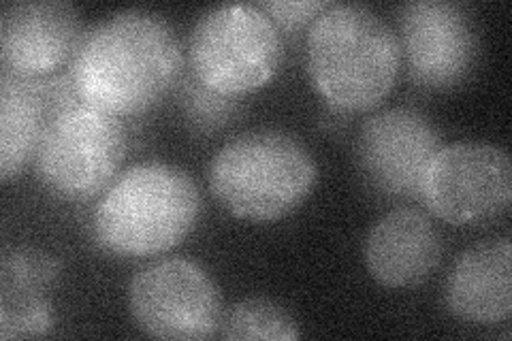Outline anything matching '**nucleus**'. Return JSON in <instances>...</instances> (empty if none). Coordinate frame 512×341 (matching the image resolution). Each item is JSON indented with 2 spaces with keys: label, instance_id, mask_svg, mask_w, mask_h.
Here are the masks:
<instances>
[{
  "label": "nucleus",
  "instance_id": "2",
  "mask_svg": "<svg viewBox=\"0 0 512 341\" xmlns=\"http://www.w3.org/2000/svg\"><path fill=\"white\" fill-rule=\"evenodd\" d=\"M308 73L325 101L359 111L378 105L395 84L402 50L393 28L357 3H329L308 32Z\"/></svg>",
  "mask_w": 512,
  "mask_h": 341
},
{
  "label": "nucleus",
  "instance_id": "19",
  "mask_svg": "<svg viewBox=\"0 0 512 341\" xmlns=\"http://www.w3.org/2000/svg\"><path fill=\"white\" fill-rule=\"evenodd\" d=\"M327 5L329 3H323V0H265V3H259L271 22L286 30H297L312 24L316 15Z\"/></svg>",
  "mask_w": 512,
  "mask_h": 341
},
{
  "label": "nucleus",
  "instance_id": "1",
  "mask_svg": "<svg viewBox=\"0 0 512 341\" xmlns=\"http://www.w3.org/2000/svg\"><path fill=\"white\" fill-rule=\"evenodd\" d=\"M69 73L79 101L114 116H133L178 86L182 45L160 15L128 9L84 32Z\"/></svg>",
  "mask_w": 512,
  "mask_h": 341
},
{
  "label": "nucleus",
  "instance_id": "6",
  "mask_svg": "<svg viewBox=\"0 0 512 341\" xmlns=\"http://www.w3.org/2000/svg\"><path fill=\"white\" fill-rule=\"evenodd\" d=\"M126 152L118 116L77 103L47 122L35 152L41 182L69 201H86L109 188Z\"/></svg>",
  "mask_w": 512,
  "mask_h": 341
},
{
  "label": "nucleus",
  "instance_id": "11",
  "mask_svg": "<svg viewBox=\"0 0 512 341\" xmlns=\"http://www.w3.org/2000/svg\"><path fill=\"white\" fill-rule=\"evenodd\" d=\"M82 20L64 0H18L0 13L3 69L24 77H50L73 60L82 41Z\"/></svg>",
  "mask_w": 512,
  "mask_h": 341
},
{
  "label": "nucleus",
  "instance_id": "9",
  "mask_svg": "<svg viewBox=\"0 0 512 341\" xmlns=\"http://www.w3.org/2000/svg\"><path fill=\"white\" fill-rule=\"evenodd\" d=\"M399 50L416 84L448 90L476 69L478 28L466 5L451 0H416L399 9Z\"/></svg>",
  "mask_w": 512,
  "mask_h": 341
},
{
  "label": "nucleus",
  "instance_id": "5",
  "mask_svg": "<svg viewBox=\"0 0 512 341\" xmlns=\"http://www.w3.org/2000/svg\"><path fill=\"white\" fill-rule=\"evenodd\" d=\"M190 71L224 96H242L265 86L282 60L280 28L252 3L207 9L192 26Z\"/></svg>",
  "mask_w": 512,
  "mask_h": 341
},
{
  "label": "nucleus",
  "instance_id": "16",
  "mask_svg": "<svg viewBox=\"0 0 512 341\" xmlns=\"http://www.w3.org/2000/svg\"><path fill=\"white\" fill-rule=\"evenodd\" d=\"M60 278L56 256L32 250H7L0 258V299H39L47 297Z\"/></svg>",
  "mask_w": 512,
  "mask_h": 341
},
{
  "label": "nucleus",
  "instance_id": "7",
  "mask_svg": "<svg viewBox=\"0 0 512 341\" xmlns=\"http://www.w3.org/2000/svg\"><path fill=\"white\" fill-rule=\"evenodd\" d=\"M419 199L444 222L487 224L512 203L510 158L483 141L442 145L423 175Z\"/></svg>",
  "mask_w": 512,
  "mask_h": 341
},
{
  "label": "nucleus",
  "instance_id": "8",
  "mask_svg": "<svg viewBox=\"0 0 512 341\" xmlns=\"http://www.w3.org/2000/svg\"><path fill=\"white\" fill-rule=\"evenodd\" d=\"M137 327L158 339H207L220 331V292L201 265L186 258L143 267L128 286Z\"/></svg>",
  "mask_w": 512,
  "mask_h": 341
},
{
  "label": "nucleus",
  "instance_id": "3",
  "mask_svg": "<svg viewBox=\"0 0 512 341\" xmlns=\"http://www.w3.org/2000/svg\"><path fill=\"white\" fill-rule=\"evenodd\" d=\"M199 190L192 177L167 162H141L109 184L94 207L99 246L116 256L167 252L195 229Z\"/></svg>",
  "mask_w": 512,
  "mask_h": 341
},
{
  "label": "nucleus",
  "instance_id": "4",
  "mask_svg": "<svg viewBox=\"0 0 512 341\" xmlns=\"http://www.w3.org/2000/svg\"><path fill=\"white\" fill-rule=\"evenodd\" d=\"M316 175V162L297 137L261 128L222 145L210 165V188L235 218L269 222L306 201Z\"/></svg>",
  "mask_w": 512,
  "mask_h": 341
},
{
  "label": "nucleus",
  "instance_id": "10",
  "mask_svg": "<svg viewBox=\"0 0 512 341\" xmlns=\"http://www.w3.org/2000/svg\"><path fill=\"white\" fill-rule=\"evenodd\" d=\"M444 141L427 116L412 107L382 109L357 137L365 184L387 199H419L423 175Z\"/></svg>",
  "mask_w": 512,
  "mask_h": 341
},
{
  "label": "nucleus",
  "instance_id": "12",
  "mask_svg": "<svg viewBox=\"0 0 512 341\" xmlns=\"http://www.w3.org/2000/svg\"><path fill=\"white\" fill-rule=\"evenodd\" d=\"M442 243L436 226L414 207L382 216L365 239V263L372 278L389 288L421 284L436 269Z\"/></svg>",
  "mask_w": 512,
  "mask_h": 341
},
{
  "label": "nucleus",
  "instance_id": "15",
  "mask_svg": "<svg viewBox=\"0 0 512 341\" xmlns=\"http://www.w3.org/2000/svg\"><path fill=\"white\" fill-rule=\"evenodd\" d=\"M220 337L256 341H293L301 337L293 314L271 299L252 297L235 303L222 314Z\"/></svg>",
  "mask_w": 512,
  "mask_h": 341
},
{
  "label": "nucleus",
  "instance_id": "17",
  "mask_svg": "<svg viewBox=\"0 0 512 341\" xmlns=\"http://www.w3.org/2000/svg\"><path fill=\"white\" fill-rule=\"evenodd\" d=\"M178 99L184 116L192 128L201 133L216 131L233 120L239 111L237 96H224L197 79L195 73H182L178 81Z\"/></svg>",
  "mask_w": 512,
  "mask_h": 341
},
{
  "label": "nucleus",
  "instance_id": "13",
  "mask_svg": "<svg viewBox=\"0 0 512 341\" xmlns=\"http://www.w3.org/2000/svg\"><path fill=\"white\" fill-rule=\"evenodd\" d=\"M510 239L476 243L463 252L446 282V307L459 320L476 324L502 322L512 312Z\"/></svg>",
  "mask_w": 512,
  "mask_h": 341
},
{
  "label": "nucleus",
  "instance_id": "18",
  "mask_svg": "<svg viewBox=\"0 0 512 341\" xmlns=\"http://www.w3.org/2000/svg\"><path fill=\"white\" fill-rule=\"evenodd\" d=\"M54 327V310L47 297L0 299V339L43 337Z\"/></svg>",
  "mask_w": 512,
  "mask_h": 341
},
{
  "label": "nucleus",
  "instance_id": "14",
  "mask_svg": "<svg viewBox=\"0 0 512 341\" xmlns=\"http://www.w3.org/2000/svg\"><path fill=\"white\" fill-rule=\"evenodd\" d=\"M54 116L45 77L0 71V177L5 182L35 158L45 126Z\"/></svg>",
  "mask_w": 512,
  "mask_h": 341
}]
</instances>
